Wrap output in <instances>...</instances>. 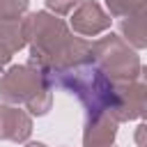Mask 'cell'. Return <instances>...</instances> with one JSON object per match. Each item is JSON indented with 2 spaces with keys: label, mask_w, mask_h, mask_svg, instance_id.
<instances>
[{
  "label": "cell",
  "mask_w": 147,
  "mask_h": 147,
  "mask_svg": "<svg viewBox=\"0 0 147 147\" xmlns=\"http://www.w3.org/2000/svg\"><path fill=\"white\" fill-rule=\"evenodd\" d=\"M64 90H69V94L80 96V101L87 106V110L92 113V117H96L99 113H103L106 108L117 106V94L110 85V80L103 76L101 69L96 67H76L69 69L64 74H60L57 80Z\"/></svg>",
  "instance_id": "1"
}]
</instances>
